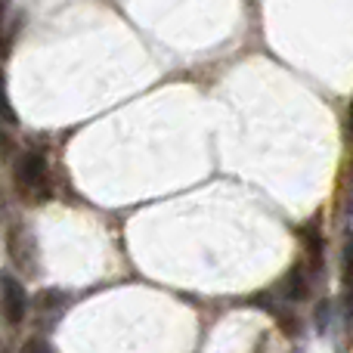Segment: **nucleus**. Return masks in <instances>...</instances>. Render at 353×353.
<instances>
[{"label":"nucleus","mask_w":353,"mask_h":353,"mask_svg":"<svg viewBox=\"0 0 353 353\" xmlns=\"http://www.w3.org/2000/svg\"><path fill=\"white\" fill-rule=\"evenodd\" d=\"M12 180L22 199L47 201L50 199V165L41 152H22L12 168Z\"/></svg>","instance_id":"1"},{"label":"nucleus","mask_w":353,"mask_h":353,"mask_svg":"<svg viewBox=\"0 0 353 353\" xmlns=\"http://www.w3.org/2000/svg\"><path fill=\"white\" fill-rule=\"evenodd\" d=\"M6 251H10V261L22 273H28V276L37 273V267H41V261H37V242L28 226H22V223L12 226L10 236H6Z\"/></svg>","instance_id":"2"},{"label":"nucleus","mask_w":353,"mask_h":353,"mask_svg":"<svg viewBox=\"0 0 353 353\" xmlns=\"http://www.w3.org/2000/svg\"><path fill=\"white\" fill-rule=\"evenodd\" d=\"M28 313V292L10 273H0V316L10 325H19Z\"/></svg>","instance_id":"3"},{"label":"nucleus","mask_w":353,"mask_h":353,"mask_svg":"<svg viewBox=\"0 0 353 353\" xmlns=\"http://www.w3.org/2000/svg\"><path fill=\"white\" fill-rule=\"evenodd\" d=\"M276 292H279V298L285 301H292V304H298V301H307V294H310V282H307V273H304V267H292L285 273V279L279 282V288H276ZM273 292V294H276Z\"/></svg>","instance_id":"4"},{"label":"nucleus","mask_w":353,"mask_h":353,"mask_svg":"<svg viewBox=\"0 0 353 353\" xmlns=\"http://www.w3.org/2000/svg\"><path fill=\"white\" fill-rule=\"evenodd\" d=\"M65 304H68L65 294H62V292H53V288H50V292H41V294H37L34 310H37V316L47 319V323L53 325V323H56V316H59V313L65 310Z\"/></svg>","instance_id":"5"},{"label":"nucleus","mask_w":353,"mask_h":353,"mask_svg":"<svg viewBox=\"0 0 353 353\" xmlns=\"http://www.w3.org/2000/svg\"><path fill=\"white\" fill-rule=\"evenodd\" d=\"M0 124H6V128H16V124H19L16 112H12V105H10V97H6V78H3V72H0Z\"/></svg>","instance_id":"6"},{"label":"nucleus","mask_w":353,"mask_h":353,"mask_svg":"<svg viewBox=\"0 0 353 353\" xmlns=\"http://www.w3.org/2000/svg\"><path fill=\"white\" fill-rule=\"evenodd\" d=\"M22 353H53V347H50L43 338H31V341L22 347Z\"/></svg>","instance_id":"7"},{"label":"nucleus","mask_w":353,"mask_h":353,"mask_svg":"<svg viewBox=\"0 0 353 353\" xmlns=\"http://www.w3.org/2000/svg\"><path fill=\"white\" fill-rule=\"evenodd\" d=\"M350 128H353V103H350Z\"/></svg>","instance_id":"8"}]
</instances>
